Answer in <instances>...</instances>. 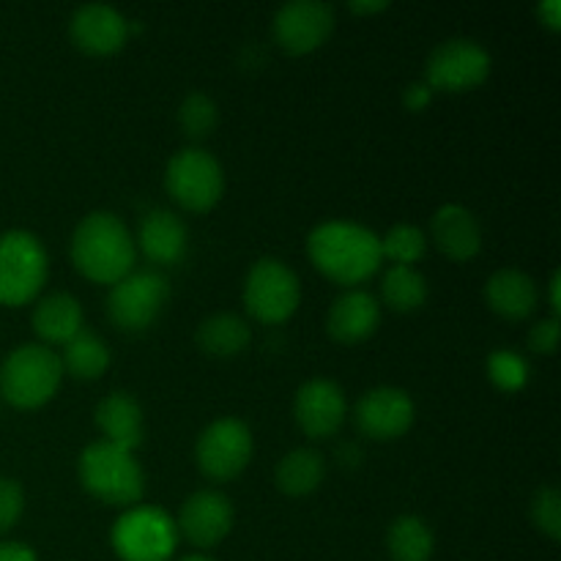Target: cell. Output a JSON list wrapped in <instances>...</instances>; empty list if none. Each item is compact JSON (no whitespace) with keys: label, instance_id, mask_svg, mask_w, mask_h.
Listing matches in <instances>:
<instances>
[{"label":"cell","instance_id":"cell-11","mask_svg":"<svg viewBox=\"0 0 561 561\" xmlns=\"http://www.w3.org/2000/svg\"><path fill=\"white\" fill-rule=\"evenodd\" d=\"M195 458L208 480H233L252 458V433L241 420H217L197 436Z\"/></svg>","mask_w":561,"mask_h":561},{"label":"cell","instance_id":"cell-22","mask_svg":"<svg viewBox=\"0 0 561 561\" xmlns=\"http://www.w3.org/2000/svg\"><path fill=\"white\" fill-rule=\"evenodd\" d=\"M33 329L44 343H69L82 329V307L75 296L53 294L33 310Z\"/></svg>","mask_w":561,"mask_h":561},{"label":"cell","instance_id":"cell-17","mask_svg":"<svg viewBox=\"0 0 561 561\" xmlns=\"http://www.w3.org/2000/svg\"><path fill=\"white\" fill-rule=\"evenodd\" d=\"M381 323V307L367 290H345L329 310L327 329L337 343L354 345L370 337Z\"/></svg>","mask_w":561,"mask_h":561},{"label":"cell","instance_id":"cell-6","mask_svg":"<svg viewBox=\"0 0 561 561\" xmlns=\"http://www.w3.org/2000/svg\"><path fill=\"white\" fill-rule=\"evenodd\" d=\"M110 540L124 561H168L179 542V529L162 510L131 507L115 520Z\"/></svg>","mask_w":561,"mask_h":561},{"label":"cell","instance_id":"cell-27","mask_svg":"<svg viewBox=\"0 0 561 561\" xmlns=\"http://www.w3.org/2000/svg\"><path fill=\"white\" fill-rule=\"evenodd\" d=\"M381 296L389 310L414 312L425 305L427 283L414 266H392L383 274Z\"/></svg>","mask_w":561,"mask_h":561},{"label":"cell","instance_id":"cell-36","mask_svg":"<svg viewBox=\"0 0 561 561\" xmlns=\"http://www.w3.org/2000/svg\"><path fill=\"white\" fill-rule=\"evenodd\" d=\"M537 16H540V22H546L551 31H559L561 27V3L559 0H546V3L537 5Z\"/></svg>","mask_w":561,"mask_h":561},{"label":"cell","instance_id":"cell-28","mask_svg":"<svg viewBox=\"0 0 561 561\" xmlns=\"http://www.w3.org/2000/svg\"><path fill=\"white\" fill-rule=\"evenodd\" d=\"M427 252V239L416 225H394L381 239V257H389L394 266H414Z\"/></svg>","mask_w":561,"mask_h":561},{"label":"cell","instance_id":"cell-4","mask_svg":"<svg viewBox=\"0 0 561 561\" xmlns=\"http://www.w3.org/2000/svg\"><path fill=\"white\" fill-rule=\"evenodd\" d=\"M60 356L47 345H22L5 356L0 367V394L14 409H38L60 387Z\"/></svg>","mask_w":561,"mask_h":561},{"label":"cell","instance_id":"cell-38","mask_svg":"<svg viewBox=\"0 0 561 561\" xmlns=\"http://www.w3.org/2000/svg\"><path fill=\"white\" fill-rule=\"evenodd\" d=\"M548 288H551V310H553V318L559 316L561 310V301H559V290H561V274L553 272L551 283H548Z\"/></svg>","mask_w":561,"mask_h":561},{"label":"cell","instance_id":"cell-23","mask_svg":"<svg viewBox=\"0 0 561 561\" xmlns=\"http://www.w3.org/2000/svg\"><path fill=\"white\" fill-rule=\"evenodd\" d=\"M250 327L239 316H233V312H219V316L206 318L197 327V345L208 356H219V359L239 356L250 345Z\"/></svg>","mask_w":561,"mask_h":561},{"label":"cell","instance_id":"cell-19","mask_svg":"<svg viewBox=\"0 0 561 561\" xmlns=\"http://www.w3.org/2000/svg\"><path fill=\"white\" fill-rule=\"evenodd\" d=\"M433 241L449 261H471L482 250V230L474 214L463 206H442L431 225Z\"/></svg>","mask_w":561,"mask_h":561},{"label":"cell","instance_id":"cell-15","mask_svg":"<svg viewBox=\"0 0 561 561\" xmlns=\"http://www.w3.org/2000/svg\"><path fill=\"white\" fill-rule=\"evenodd\" d=\"M294 416L301 433L310 438H329L343 427L345 420V394L343 389L327 378L307 381L296 392Z\"/></svg>","mask_w":561,"mask_h":561},{"label":"cell","instance_id":"cell-8","mask_svg":"<svg viewBox=\"0 0 561 561\" xmlns=\"http://www.w3.org/2000/svg\"><path fill=\"white\" fill-rule=\"evenodd\" d=\"M301 288L296 274L277 257H263L250 268L244 283V305L261 323H283L296 312Z\"/></svg>","mask_w":561,"mask_h":561},{"label":"cell","instance_id":"cell-34","mask_svg":"<svg viewBox=\"0 0 561 561\" xmlns=\"http://www.w3.org/2000/svg\"><path fill=\"white\" fill-rule=\"evenodd\" d=\"M431 96H433V91L427 88V82H414V85L405 88L403 102H405V107L414 110V113H420V110L431 102Z\"/></svg>","mask_w":561,"mask_h":561},{"label":"cell","instance_id":"cell-14","mask_svg":"<svg viewBox=\"0 0 561 561\" xmlns=\"http://www.w3.org/2000/svg\"><path fill=\"white\" fill-rule=\"evenodd\" d=\"M175 529L195 548L219 546L233 529V504L219 491L192 493L181 507Z\"/></svg>","mask_w":561,"mask_h":561},{"label":"cell","instance_id":"cell-21","mask_svg":"<svg viewBox=\"0 0 561 561\" xmlns=\"http://www.w3.org/2000/svg\"><path fill=\"white\" fill-rule=\"evenodd\" d=\"M485 299L491 310L507 321H524L537 307V285L518 268H502L488 279Z\"/></svg>","mask_w":561,"mask_h":561},{"label":"cell","instance_id":"cell-24","mask_svg":"<svg viewBox=\"0 0 561 561\" xmlns=\"http://www.w3.org/2000/svg\"><path fill=\"white\" fill-rule=\"evenodd\" d=\"M60 367L69 370L75 378L93 381V378H99L110 367L107 343H104L102 337H96L93 332H88V329H80V332L64 345Z\"/></svg>","mask_w":561,"mask_h":561},{"label":"cell","instance_id":"cell-3","mask_svg":"<svg viewBox=\"0 0 561 561\" xmlns=\"http://www.w3.org/2000/svg\"><path fill=\"white\" fill-rule=\"evenodd\" d=\"M80 482L91 496L113 507H129L142 499V471L135 455L110 442H93L80 455Z\"/></svg>","mask_w":561,"mask_h":561},{"label":"cell","instance_id":"cell-35","mask_svg":"<svg viewBox=\"0 0 561 561\" xmlns=\"http://www.w3.org/2000/svg\"><path fill=\"white\" fill-rule=\"evenodd\" d=\"M0 561H36V553L22 542H0Z\"/></svg>","mask_w":561,"mask_h":561},{"label":"cell","instance_id":"cell-5","mask_svg":"<svg viewBox=\"0 0 561 561\" xmlns=\"http://www.w3.org/2000/svg\"><path fill=\"white\" fill-rule=\"evenodd\" d=\"M47 283V252L27 230L0 236V305L20 307L36 299Z\"/></svg>","mask_w":561,"mask_h":561},{"label":"cell","instance_id":"cell-16","mask_svg":"<svg viewBox=\"0 0 561 561\" xmlns=\"http://www.w3.org/2000/svg\"><path fill=\"white\" fill-rule=\"evenodd\" d=\"M69 31L71 42H75L82 53L113 55L124 47L129 33L137 31V25L126 22L124 16L115 9H110V5L91 3L75 11Z\"/></svg>","mask_w":561,"mask_h":561},{"label":"cell","instance_id":"cell-18","mask_svg":"<svg viewBox=\"0 0 561 561\" xmlns=\"http://www.w3.org/2000/svg\"><path fill=\"white\" fill-rule=\"evenodd\" d=\"M186 241H190V236H186L184 222L168 208H153L142 217L137 244H140L142 255L157 266L179 263L186 255Z\"/></svg>","mask_w":561,"mask_h":561},{"label":"cell","instance_id":"cell-25","mask_svg":"<svg viewBox=\"0 0 561 561\" xmlns=\"http://www.w3.org/2000/svg\"><path fill=\"white\" fill-rule=\"evenodd\" d=\"M323 458L316 449H294L277 466V488L288 496H307L323 482Z\"/></svg>","mask_w":561,"mask_h":561},{"label":"cell","instance_id":"cell-30","mask_svg":"<svg viewBox=\"0 0 561 561\" xmlns=\"http://www.w3.org/2000/svg\"><path fill=\"white\" fill-rule=\"evenodd\" d=\"M488 376H491L493 387H499L502 392H518L529 381V365L524 356L510 348L493 351L488 356Z\"/></svg>","mask_w":561,"mask_h":561},{"label":"cell","instance_id":"cell-39","mask_svg":"<svg viewBox=\"0 0 561 561\" xmlns=\"http://www.w3.org/2000/svg\"><path fill=\"white\" fill-rule=\"evenodd\" d=\"M181 561H217V559L206 557V553H190V557H184Z\"/></svg>","mask_w":561,"mask_h":561},{"label":"cell","instance_id":"cell-20","mask_svg":"<svg viewBox=\"0 0 561 561\" xmlns=\"http://www.w3.org/2000/svg\"><path fill=\"white\" fill-rule=\"evenodd\" d=\"M96 425L104 433L102 442L135 453L142 442V409L129 392H110L96 405Z\"/></svg>","mask_w":561,"mask_h":561},{"label":"cell","instance_id":"cell-13","mask_svg":"<svg viewBox=\"0 0 561 561\" xmlns=\"http://www.w3.org/2000/svg\"><path fill=\"white\" fill-rule=\"evenodd\" d=\"M354 420L359 433L376 442H392L400 438L414 425V400L394 387L370 389L359 398L354 409Z\"/></svg>","mask_w":561,"mask_h":561},{"label":"cell","instance_id":"cell-32","mask_svg":"<svg viewBox=\"0 0 561 561\" xmlns=\"http://www.w3.org/2000/svg\"><path fill=\"white\" fill-rule=\"evenodd\" d=\"M22 510H25V493L20 482L0 477V535L14 529L16 520L22 518Z\"/></svg>","mask_w":561,"mask_h":561},{"label":"cell","instance_id":"cell-2","mask_svg":"<svg viewBox=\"0 0 561 561\" xmlns=\"http://www.w3.org/2000/svg\"><path fill=\"white\" fill-rule=\"evenodd\" d=\"M71 261L82 277L115 285L126 274H131L135 241L115 214L93 211L77 225L71 236Z\"/></svg>","mask_w":561,"mask_h":561},{"label":"cell","instance_id":"cell-29","mask_svg":"<svg viewBox=\"0 0 561 561\" xmlns=\"http://www.w3.org/2000/svg\"><path fill=\"white\" fill-rule=\"evenodd\" d=\"M217 104L206 93H190L179 107L181 129H184L186 137H195V140H203V137L211 135L217 129Z\"/></svg>","mask_w":561,"mask_h":561},{"label":"cell","instance_id":"cell-12","mask_svg":"<svg viewBox=\"0 0 561 561\" xmlns=\"http://www.w3.org/2000/svg\"><path fill=\"white\" fill-rule=\"evenodd\" d=\"M334 27V9L318 0H294L274 14V38L290 55L321 47Z\"/></svg>","mask_w":561,"mask_h":561},{"label":"cell","instance_id":"cell-26","mask_svg":"<svg viewBox=\"0 0 561 561\" xmlns=\"http://www.w3.org/2000/svg\"><path fill=\"white\" fill-rule=\"evenodd\" d=\"M389 553L394 561H431L433 557V531L416 515H400L392 526H389L387 535Z\"/></svg>","mask_w":561,"mask_h":561},{"label":"cell","instance_id":"cell-37","mask_svg":"<svg viewBox=\"0 0 561 561\" xmlns=\"http://www.w3.org/2000/svg\"><path fill=\"white\" fill-rule=\"evenodd\" d=\"M389 3H383V0H354L351 3V11H356V14H376V11H383Z\"/></svg>","mask_w":561,"mask_h":561},{"label":"cell","instance_id":"cell-33","mask_svg":"<svg viewBox=\"0 0 561 561\" xmlns=\"http://www.w3.org/2000/svg\"><path fill=\"white\" fill-rule=\"evenodd\" d=\"M529 345H531V351H537V354L551 356L559 345V321L557 318H548V321H540L537 327H531Z\"/></svg>","mask_w":561,"mask_h":561},{"label":"cell","instance_id":"cell-31","mask_svg":"<svg viewBox=\"0 0 561 561\" xmlns=\"http://www.w3.org/2000/svg\"><path fill=\"white\" fill-rule=\"evenodd\" d=\"M531 520L551 540L561 537V496L557 488H540L531 499Z\"/></svg>","mask_w":561,"mask_h":561},{"label":"cell","instance_id":"cell-7","mask_svg":"<svg viewBox=\"0 0 561 561\" xmlns=\"http://www.w3.org/2000/svg\"><path fill=\"white\" fill-rule=\"evenodd\" d=\"M170 197L186 211H208L225 192V175L217 159L203 148H181L164 170Z\"/></svg>","mask_w":561,"mask_h":561},{"label":"cell","instance_id":"cell-10","mask_svg":"<svg viewBox=\"0 0 561 561\" xmlns=\"http://www.w3.org/2000/svg\"><path fill=\"white\" fill-rule=\"evenodd\" d=\"M488 75H491V55L471 38H449L438 44L425 66V82L431 91H471L480 88Z\"/></svg>","mask_w":561,"mask_h":561},{"label":"cell","instance_id":"cell-9","mask_svg":"<svg viewBox=\"0 0 561 561\" xmlns=\"http://www.w3.org/2000/svg\"><path fill=\"white\" fill-rule=\"evenodd\" d=\"M168 279L157 272H135L110 288L107 316L124 332H146L168 301Z\"/></svg>","mask_w":561,"mask_h":561},{"label":"cell","instance_id":"cell-1","mask_svg":"<svg viewBox=\"0 0 561 561\" xmlns=\"http://www.w3.org/2000/svg\"><path fill=\"white\" fill-rule=\"evenodd\" d=\"M307 255L340 285H359L381 266V239L365 225L323 222L307 239Z\"/></svg>","mask_w":561,"mask_h":561}]
</instances>
